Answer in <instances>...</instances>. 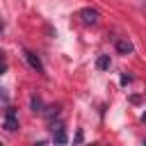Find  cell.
Wrapping results in <instances>:
<instances>
[{
  "instance_id": "1",
  "label": "cell",
  "mask_w": 146,
  "mask_h": 146,
  "mask_svg": "<svg viewBox=\"0 0 146 146\" xmlns=\"http://www.w3.org/2000/svg\"><path fill=\"white\" fill-rule=\"evenodd\" d=\"M80 18H82L84 25H96L98 18H100V14H98V9H94V7H84V9L80 11Z\"/></svg>"
},
{
  "instance_id": "3",
  "label": "cell",
  "mask_w": 146,
  "mask_h": 146,
  "mask_svg": "<svg viewBox=\"0 0 146 146\" xmlns=\"http://www.w3.org/2000/svg\"><path fill=\"white\" fill-rule=\"evenodd\" d=\"M52 139H55L57 144H66V141H68V139H66V132H64V125H62V121L52 123Z\"/></svg>"
},
{
  "instance_id": "9",
  "label": "cell",
  "mask_w": 146,
  "mask_h": 146,
  "mask_svg": "<svg viewBox=\"0 0 146 146\" xmlns=\"http://www.w3.org/2000/svg\"><path fill=\"white\" fill-rule=\"evenodd\" d=\"M7 100H9V94H7V89L0 87V103H7Z\"/></svg>"
},
{
  "instance_id": "2",
  "label": "cell",
  "mask_w": 146,
  "mask_h": 146,
  "mask_svg": "<svg viewBox=\"0 0 146 146\" xmlns=\"http://www.w3.org/2000/svg\"><path fill=\"white\" fill-rule=\"evenodd\" d=\"M5 128H7L9 132L18 130V119H16V110H14V107H9V110H7V116H5Z\"/></svg>"
},
{
  "instance_id": "5",
  "label": "cell",
  "mask_w": 146,
  "mask_h": 146,
  "mask_svg": "<svg viewBox=\"0 0 146 146\" xmlns=\"http://www.w3.org/2000/svg\"><path fill=\"white\" fill-rule=\"evenodd\" d=\"M116 50H119L121 55H130L135 48H132V43H130V41H125V39H119V41H116Z\"/></svg>"
},
{
  "instance_id": "4",
  "label": "cell",
  "mask_w": 146,
  "mask_h": 146,
  "mask_svg": "<svg viewBox=\"0 0 146 146\" xmlns=\"http://www.w3.org/2000/svg\"><path fill=\"white\" fill-rule=\"evenodd\" d=\"M25 59H27V64H30L36 73H43V71H46V68H43V64H41V59H39L34 52H30V50H27V52H25Z\"/></svg>"
},
{
  "instance_id": "10",
  "label": "cell",
  "mask_w": 146,
  "mask_h": 146,
  "mask_svg": "<svg viewBox=\"0 0 146 146\" xmlns=\"http://www.w3.org/2000/svg\"><path fill=\"white\" fill-rule=\"evenodd\" d=\"M128 82H132V75H121V84H128Z\"/></svg>"
},
{
  "instance_id": "7",
  "label": "cell",
  "mask_w": 146,
  "mask_h": 146,
  "mask_svg": "<svg viewBox=\"0 0 146 146\" xmlns=\"http://www.w3.org/2000/svg\"><path fill=\"white\" fill-rule=\"evenodd\" d=\"M96 66H98L100 71L110 68V55H100V57H98V62H96Z\"/></svg>"
},
{
  "instance_id": "12",
  "label": "cell",
  "mask_w": 146,
  "mask_h": 146,
  "mask_svg": "<svg viewBox=\"0 0 146 146\" xmlns=\"http://www.w3.org/2000/svg\"><path fill=\"white\" fill-rule=\"evenodd\" d=\"M2 30H5V21L0 18V34H2Z\"/></svg>"
},
{
  "instance_id": "6",
  "label": "cell",
  "mask_w": 146,
  "mask_h": 146,
  "mask_svg": "<svg viewBox=\"0 0 146 146\" xmlns=\"http://www.w3.org/2000/svg\"><path fill=\"white\" fill-rule=\"evenodd\" d=\"M30 107H32L34 112H43V100H41L39 96H32V98H30Z\"/></svg>"
},
{
  "instance_id": "8",
  "label": "cell",
  "mask_w": 146,
  "mask_h": 146,
  "mask_svg": "<svg viewBox=\"0 0 146 146\" xmlns=\"http://www.w3.org/2000/svg\"><path fill=\"white\" fill-rule=\"evenodd\" d=\"M7 71V59H5V52H0V75H5Z\"/></svg>"
},
{
  "instance_id": "11",
  "label": "cell",
  "mask_w": 146,
  "mask_h": 146,
  "mask_svg": "<svg viewBox=\"0 0 146 146\" xmlns=\"http://www.w3.org/2000/svg\"><path fill=\"white\" fill-rule=\"evenodd\" d=\"M82 139H84V135H82V130H78V132H75V144H80Z\"/></svg>"
}]
</instances>
